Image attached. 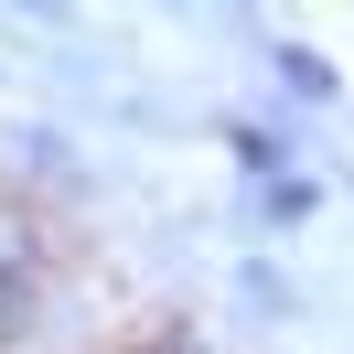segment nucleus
<instances>
[{"mask_svg": "<svg viewBox=\"0 0 354 354\" xmlns=\"http://www.w3.org/2000/svg\"><path fill=\"white\" fill-rule=\"evenodd\" d=\"M225 161H236V183H268L301 161V140L279 129V118H225Z\"/></svg>", "mask_w": 354, "mask_h": 354, "instance_id": "f257e3e1", "label": "nucleus"}, {"mask_svg": "<svg viewBox=\"0 0 354 354\" xmlns=\"http://www.w3.org/2000/svg\"><path fill=\"white\" fill-rule=\"evenodd\" d=\"M268 75H279L301 108H333V97H344V75H333V54H322V44H268Z\"/></svg>", "mask_w": 354, "mask_h": 354, "instance_id": "f03ea898", "label": "nucleus"}, {"mask_svg": "<svg viewBox=\"0 0 354 354\" xmlns=\"http://www.w3.org/2000/svg\"><path fill=\"white\" fill-rule=\"evenodd\" d=\"M44 322V258H0V344H22V333Z\"/></svg>", "mask_w": 354, "mask_h": 354, "instance_id": "7ed1b4c3", "label": "nucleus"}, {"mask_svg": "<svg viewBox=\"0 0 354 354\" xmlns=\"http://www.w3.org/2000/svg\"><path fill=\"white\" fill-rule=\"evenodd\" d=\"M247 194H258V225H311V215H322V183H311L301 161L268 172V183H247Z\"/></svg>", "mask_w": 354, "mask_h": 354, "instance_id": "20e7f679", "label": "nucleus"}, {"mask_svg": "<svg viewBox=\"0 0 354 354\" xmlns=\"http://www.w3.org/2000/svg\"><path fill=\"white\" fill-rule=\"evenodd\" d=\"M22 161L32 172H75V140L65 129H22Z\"/></svg>", "mask_w": 354, "mask_h": 354, "instance_id": "39448f33", "label": "nucleus"}, {"mask_svg": "<svg viewBox=\"0 0 354 354\" xmlns=\"http://www.w3.org/2000/svg\"><path fill=\"white\" fill-rule=\"evenodd\" d=\"M22 11H44V22H65V11H75V0H22Z\"/></svg>", "mask_w": 354, "mask_h": 354, "instance_id": "423d86ee", "label": "nucleus"}]
</instances>
